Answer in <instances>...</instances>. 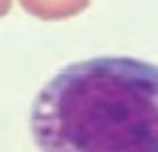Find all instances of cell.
Here are the masks:
<instances>
[{"instance_id":"obj_1","label":"cell","mask_w":158,"mask_h":152,"mask_svg":"<svg viewBox=\"0 0 158 152\" xmlns=\"http://www.w3.org/2000/svg\"><path fill=\"white\" fill-rule=\"evenodd\" d=\"M40 152H158V65L97 55L61 67L34 99Z\"/></svg>"}]
</instances>
